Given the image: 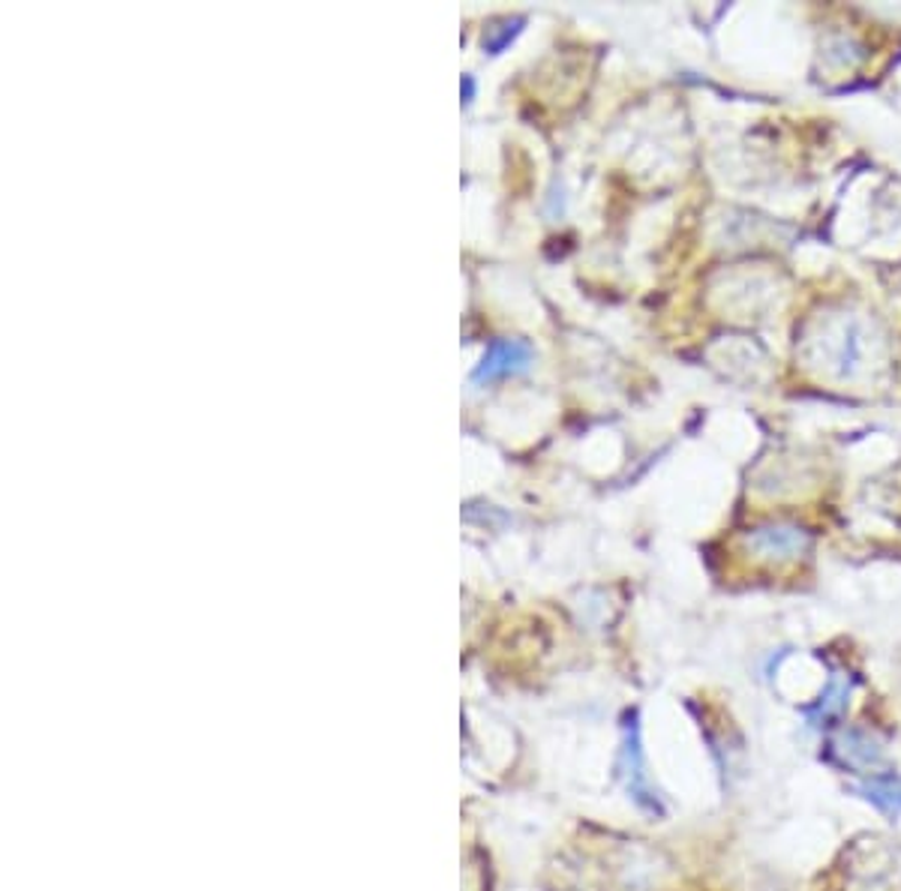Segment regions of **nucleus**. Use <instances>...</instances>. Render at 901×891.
Segmentation results:
<instances>
[{
  "mask_svg": "<svg viewBox=\"0 0 901 891\" xmlns=\"http://www.w3.org/2000/svg\"><path fill=\"white\" fill-rule=\"evenodd\" d=\"M862 793L872 804L887 813H901V784L899 781H872L862 786Z\"/></svg>",
  "mask_w": 901,
  "mask_h": 891,
  "instance_id": "obj_4",
  "label": "nucleus"
},
{
  "mask_svg": "<svg viewBox=\"0 0 901 891\" xmlns=\"http://www.w3.org/2000/svg\"><path fill=\"white\" fill-rule=\"evenodd\" d=\"M745 547L752 549L757 559L793 561L809 552L812 535L793 522H763L745 535Z\"/></svg>",
  "mask_w": 901,
  "mask_h": 891,
  "instance_id": "obj_1",
  "label": "nucleus"
},
{
  "mask_svg": "<svg viewBox=\"0 0 901 891\" xmlns=\"http://www.w3.org/2000/svg\"><path fill=\"white\" fill-rule=\"evenodd\" d=\"M529 358H532V352H529V345L526 343H517V340H499V343L490 345V352L484 354V363L478 366L476 379L478 382H484V379L490 382V379H502V375L520 373V370H526Z\"/></svg>",
  "mask_w": 901,
  "mask_h": 891,
  "instance_id": "obj_2",
  "label": "nucleus"
},
{
  "mask_svg": "<svg viewBox=\"0 0 901 891\" xmlns=\"http://www.w3.org/2000/svg\"><path fill=\"white\" fill-rule=\"evenodd\" d=\"M848 696H851V685H844V682H839V678H832L830 687L823 691L821 703L814 705L812 712H809V717H812V721L839 717L844 712V705H848Z\"/></svg>",
  "mask_w": 901,
  "mask_h": 891,
  "instance_id": "obj_3",
  "label": "nucleus"
}]
</instances>
